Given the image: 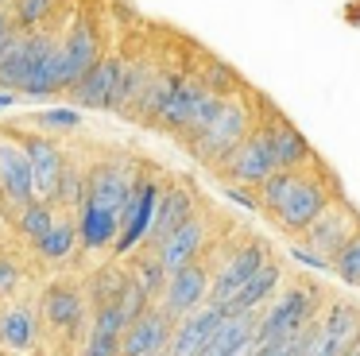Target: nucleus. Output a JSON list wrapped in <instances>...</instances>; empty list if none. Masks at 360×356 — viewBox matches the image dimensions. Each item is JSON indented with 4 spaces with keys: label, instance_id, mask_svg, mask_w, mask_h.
<instances>
[{
    "label": "nucleus",
    "instance_id": "nucleus-1",
    "mask_svg": "<svg viewBox=\"0 0 360 356\" xmlns=\"http://www.w3.org/2000/svg\"><path fill=\"white\" fill-rule=\"evenodd\" d=\"M140 163L132 155H112V159H97L86 167V186H82V201L74 209V224H78V248L89 255L112 252V240L120 229V205H124L132 178Z\"/></svg>",
    "mask_w": 360,
    "mask_h": 356
},
{
    "label": "nucleus",
    "instance_id": "nucleus-2",
    "mask_svg": "<svg viewBox=\"0 0 360 356\" xmlns=\"http://www.w3.org/2000/svg\"><path fill=\"white\" fill-rule=\"evenodd\" d=\"M259 101H264V97H259V93H248V85H244V89H236V93H229V97H221L217 108L210 113V120H205L202 128L186 139L190 155H194L202 167L217 170L221 159H225V155L233 151L244 136H252V132H256Z\"/></svg>",
    "mask_w": 360,
    "mask_h": 356
},
{
    "label": "nucleus",
    "instance_id": "nucleus-3",
    "mask_svg": "<svg viewBox=\"0 0 360 356\" xmlns=\"http://www.w3.org/2000/svg\"><path fill=\"white\" fill-rule=\"evenodd\" d=\"M326 291L318 283H290L267 302L264 310L256 314V348L259 345H287V341L302 337L318 314L326 310Z\"/></svg>",
    "mask_w": 360,
    "mask_h": 356
},
{
    "label": "nucleus",
    "instance_id": "nucleus-4",
    "mask_svg": "<svg viewBox=\"0 0 360 356\" xmlns=\"http://www.w3.org/2000/svg\"><path fill=\"white\" fill-rule=\"evenodd\" d=\"M337 193H341V190H337V178L326 170V163H321V159H314L310 167L302 170L298 186L290 190V198L283 201L267 221L275 224V232H283V236L295 240V236H302V232L310 229L314 217H318L321 209L337 198Z\"/></svg>",
    "mask_w": 360,
    "mask_h": 356
},
{
    "label": "nucleus",
    "instance_id": "nucleus-5",
    "mask_svg": "<svg viewBox=\"0 0 360 356\" xmlns=\"http://www.w3.org/2000/svg\"><path fill=\"white\" fill-rule=\"evenodd\" d=\"M356 229H360V209L352 205L345 193H337V198L314 217L310 229H306L302 236H295V244H298V252H302V260L318 263V267H329L333 255L349 244V236Z\"/></svg>",
    "mask_w": 360,
    "mask_h": 356
},
{
    "label": "nucleus",
    "instance_id": "nucleus-6",
    "mask_svg": "<svg viewBox=\"0 0 360 356\" xmlns=\"http://www.w3.org/2000/svg\"><path fill=\"white\" fill-rule=\"evenodd\" d=\"M159 193H163V178L155 170H143V167L136 170L132 190H128L124 205H120V229H117V240H112V260H128L132 252H140L148 244Z\"/></svg>",
    "mask_w": 360,
    "mask_h": 356
},
{
    "label": "nucleus",
    "instance_id": "nucleus-7",
    "mask_svg": "<svg viewBox=\"0 0 360 356\" xmlns=\"http://www.w3.org/2000/svg\"><path fill=\"white\" fill-rule=\"evenodd\" d=\"M267 260H271V248H267V240H259V236H244V240H236V244H229L225 255L213 263V275H210V306H221V310H225L229 302H233L236 294L244 291V283H248V279L256 275V271L264 267Z\"/></svg>",
    "mask_w": 360,
    "mask_h": 356
},
{
    "label": "nucleus",
    "instance_id": "nucleus-8",
    "mask_svg": "<svg viewBox=\"0 0 360 356\" xmlns=\"http://www.w3.org/2000/svg\"><path fill=\"white\" fill-rule=\"evenodd\" d=\"M360 341V306L345 298H329L318 322L306 333L302 356H349Z\"/></svg>",
    "mask_w": 360,
    "mask_h": 356
},
{
    "label": "nucleus",
    "instance_id": "nucleus-9",
    "mask_svg": "<svg viewBox=\"0 0 360 356\" xmlns=\"http://www.w3.org/2000/svg\"><path fill=\"white\" fill-rule=\"evenodd\" d=\"M213 244H217V217L205 205H198V213L186 217V221H182L171 236L159 240L151 252L159 255L163 271L171 275V271L186 267V263H194V260H205V255L213 252Z\"/></svg>",
    "mask_w": 360,
    "mask_h": 356
},
{
    "label": "nucleus",
    "instance_id": "nucleus-10",
    "mask_svg": "<svg viewBox=\"0 0 360 356\" xmlns=\"http://www.w3.org/2000/svg\"><path fill=\"white\" fill-rule=\"evenodd\" d=\"M105 54V39H101V23L94 15H74L63 27V39H58V85L63 93L70 85H78V77L94 66Z\"/></svg>",
    "mask_w": 360,
    "mask_h": 356
},
{
    "label": "nucleus",
    "instance_id": "nucleus-11",
    "mask_svg": "<svg viewBox=\"0 0 360 356\" xmlns=\"http://www.w3.org/2000/svg\"><path fill=\"white\" fill-rule=\"evenodd\" d=\"M16 136L24 144L27 170H32V198L55 205L58 182H63V170H66V147L55 136H43L35 128H16Z\"/></svg>",
    "mask_w": 360,
    "mask_h": 356
},
{
    "label": "nucleus",
    "instance_id": "nucleus-12",
    "mask_svg": "<svg viewBox=\"0 0 360 356\" xmlns=\"http://www.w3.org/2000/svg\"><path fill=\"white\" fill-rule=\"evenodd\" d=\"M256 128H259V136H264V144H267V155H271L275 170H298V167H310V163L318 159L314 147H310V139H306L279 108L267 105V101H259Z\"/></svg>",
    "mask_w": 360,
    "mask_h": 356
},
{
    "label": "nucleus",
    "instance_id": "nucleus-13",
    "mask_svg": "<svg viewBox=\"0 0 360 356\" xmlns=\"http://www.w3.org/2000/svg\"><path fill=\"white\" fill-rule=\"evenodd\" d=\"M86 294L78 279H51L39 294V322L58 337H74L86 325Z\"/></svg>",
    "mask_w": 360,
    "mask_h": 356
},
{
    "label": "nucleus",
    "instance_id": "nucleus-14",
    "mask_svg": "<svg viewBox=\"0 0 360 356\" xmlns=\"http://www.w3.org/2000/svg\"><path fill=\"white\" fill-rule=\"evenodd\" d=\"M210 260H213V252L205 255V260H194V263H186V267L167 275L163 298H159V310H163V314H171L174 322H179V317L194 314V310H202L205 302H210V275H213Z\"/></svg>",
    "mask_w": 360,
    "mask_h": 356
},
{
    "label": "nucleus",
    "instance_id": "nucleus-15",
    "mask_svg": "<svg viewBox=\"0 0 360 356\" xmlns=\"http://www.w3.org/2000/svg\"><path fill=\"white\" fill-rule=\"evenodd\" d=\"M32 198V170H27V155L20 144L16 128H0V209L16 213Z\"/></svg>",
    "mask_w": 360,
    "mask_h": 356
},
{
    "label": "nucleus",
    "instance_id": "nucleus-16",
    "mask_svg": "<svg viewBox=\"0 0 360 356\" xmlns=\"http://www.w3.org/2000/svg\"><path fill=\"white\" fill-rule=\"evenodd\" d=\"M271 170H275V163H271V155H267V144H264V136H259V128H256L252 136H244L240 144L221 159L217 174L225 178L229 186H236V190H256Z\"/></svg>",
    "mask_w": 360,
    "mask_h": 356
},
{
    "label": "nucleus",
    "instance_id": "nucleus-17",
    "mask_svg": "<svg viewBox=\"0 0 360 356\" xmlns=\"http://www.w3.org/2000/svg\"><path fill=\"white\" fill-rule=\"evenodd\" d=\"M120 58L124 54L105 51L86 74L78 77V85H70V105L74 108H97V113H109L112 97H117V82H120Z\"/></svg>",
    "mask_w": 360,
    "mask_h": 356
},
{
    "label": "nucleus",
    "instance_id": "nucleus-18",
    "mask_svg": "<svg viewBox=\"0 0 360 356\" xmlns=\"http://www.w3.org/2000/svg\"><path fill=\"white\" fill-rule=\"evenodd\" d=\"M58 39H63L58 23L35 31L32 66H27V77L20 85V97H51V93H63V85H58Z\"/></svg>",
    "mask_w": 360,
    "mask_h": 356
},
{
    "label": "nucleus",
    "instance_id": "nucleus-19",
    "mask_svg": "<svg viewBox=\"0 0 360 356\" xmlns=\"http://www.w3.org/2000/svg\"><path fill=\"white\" fill-rule=\"evenodd\" d=\"M171 325H174L171 314H163L159 306H148L140 317H132L124 325L117 356H163L167 341H171Z\"/></svg>",
    "mask_w": 360,
    "mask_h": 356
},
{
    "label": "nucleus",
    "instance_id": "nucleus-20",
    "mask_svg": "<svg viewBox=\"0 0 360 356\" xmlns=\"http://www.w3.org/2000/svg\"><path fill=\"white\" fill-rule=\"evenodd\" d=\"M198 205H202L198 186L182 182V178L179 182H163V193H159V201H155V217H151V232H148V244L143 248H155L163 236H171L186 217L198 213Z\"/></svg>",
    "mask_w": 360,
    "mask_h": 356
},
{
    "label": "nucleus",
    "instance_id": "nucleus-21",
    "mask_svg": "<svg viewBox=\"0 0 360 356\" xmlns=\"http://www.w3.org/2000/svg\"><path fill=\"white\" fill-rule=\"evenodd\" d=\"M221 317H225V310L210 306V302H205L202 310H194V314L179 317V322L171 325V341H167L163 356H202Z\"/></svg>",
    "mask_w": 360,
    "mask_h": 356
},
{
    "label": "nucleus",
    "instance_id": "nucleus-22",
    "mask_svg": "<svg viewBox=\"0 0 360 356\" xmlns=\"http://www.w3.org/2000/svg\"><path fill=\"white\" fill-rule=\"evenodd\" d=\"M283 279H287V271H283V263H279V260H275V255H271V260H267L264 267H259L256 275H252L248 283H244V291H240V294H236V298H233V302H229V306H225V314L256 317L259 310H264L267 302H271L275 294L283 291Z\"/></svg>",
    "mask_w": 360,
    "mask_h": 356
},
{
    "label": "nucleus",
    "instance_id": "nucleus-23",
    "mask_svg": "<svg viewBox=\"0 0 360 356\" xmlns=\"http://www.w3.org/2000/svg\"><path fill=\"white\" fill-rule=\"evenodd\" d=\"M39 341V317L32 302H8L0 306V348L8 352H32Z\"/></svg>",
    "mask_w": 360,
    "mask_h": 356
},
{
    "label": "nucleus",
    "instance_id": "nucleus-24",
    "mask_svg": "<svg viewBox=\"0 0 360 356\" xmlns=\"http://www.w3.org/2000/svg\"><path fill=\"white\" fill-rule=\"evenodd\" d=\"M256 352V317L225 314L202 356H252Z\"/></svg>",
    "mask_w": 360,
    "mask_h": 356
},
{
    "label": "nucleus",
    "instance_id": "nucleus-25",
    "mask_svg": "<svg viewBox=\"0 0 360 356\" xmlns=\"http://www.w3.org/2000/svg\"><path fill=\"white\" fill-rule=\"evenodd\" d=\"M35 260L47 263V267H66V263L78 255V224H74V213H63L58 209V221L51 224V232H43L32 244Z\"/></svg>",
    "mask_w": 360,
    "mask_h": 356
},
{
    "label": "nucleus",
    "instance_id": "nucleus-26",
    "mask_svg": "<svg viewBox=\"0 0 360 356\" xmlns=\"http://www.w3.org/2000/svg\"><path fill=\"white\" fill-rule=\"evenodd\" d=\"M32 51H35V31H16L8 39V46L0 51V89L20 93L27 66H32Z\"/></svg>",
    "mask_w": 360,
    "mask_h": 356
},
{
    "label": "nucleus",
    "instance_id": "nucleus-27",
    "mask_svg": "<svg viewBox=\"0 0 360 356\" xmlns=\"http://www.w3.org/2000/svg\"><path fill=\"white\" fill-rule=\"evenodd\" d=\"M120 263H124L128 279L136 283V291H140L151 306H159L163 286H167V271H163V263H159V255L151 252V248H140V252H132L128 260H120Z\"/></svg>",
    "mask_w": 360,
    "mask_h": 356
},
{
    "label": "nucleus",
    "instance_id": "nucleus-28",
    "mask_svg": "<svg viewBox=\"0 0 360 356\" xmlns=\"http://www.w3.org/2000/svg\"><path fill=\"white\" fill-rule=\"evenodd\" d=\"M4 12H8L16 31H43V27H55L63 0H8Z\"/></svg>",
    "mask_w": 360,
    "mask_h": 356
},
{
    "label": "nucleus",
    "instance_id": "nucleus-29",
    "mask_svg": "<svg viewBox=\"0 0 360 356\" xmlns=\"http://www.w3.org/2000/svg\"><path fill=\"white\" fill-rule=\"evenodd\" d=\"M302 170H306V167H298V170H271V174H267L264 182L256 186V198H252V201H256V209H259V213H264V217H271L275 209H279L283 201L290 198V190L298 186Z\"/></svg>",
    "mask_w": 360,
    "mask_h": 356
},
{
    "label": "nucleus",
    "instance_id": "nucleus-30",
    "mask_svg": "<svg viewBox=\"0 0 360 356\" xmlns=\"http://www.w3.org/2000/svg\"><path fill=\"white\" fill-rule=\"evenodd\" d=\"M202 62L205 66H190V74H194L198 82H202V89H210L213 97H229V93L244 89V82L236 77V70L229 66V62L213 58V54H202Z\"/></svg>",
    "mask_w": 360,
    "mask_h": 356
},
{
    "label": "nucleus",
    "instance_id": "nucleus-31",
    "mask_svg": "<svg viewBox=\"0 0 360 356\" xmlns=\"http://www.w3.org/2000/svg\"><path fill=\"white\" fill-rule=\"evenodd\" d=\"M55 221H58V209L51 205V201H27L24 209H16V232L27 244H35L43 232H51Z\"/></svg>",
    "mask_w": 360,
    "mask_h": 356
},
{
    "label": "nucleus",
    "instance_id": "nucleus-32",
    "mask_svg": "<svg viewBox=\"0 0 360 356\" xmlns=\"http://www.w3.org/2000/svg\"><path fill=\"white\" fill-rule=\"evenodd\" d=\"M78 128H82V108L74 105L35 113V132H43V136H74Z\"/></svg>",
    "mask_w": 360,
    "mask_h": 356
},
{
    "label": "nucleus",
    "instance_id": "nucleus-33",
    "mask_svg": "<svg viewBox=\"0 0 360 356\" xmlns=\"http://www.w3.org/2000/svg\"><path fill=\"white\" fill-rule=\"evenodd\" d=\"M329 271H333L341 283L349 286H360V229L349 236V244L341 248V252L333 255V263H329Z\"/></svg>",
    "mask_w": 360,
    "mask_h": 356
},
{
    "label": "nucleus",
    "instance_id": "nucleus-34",
    "mask_svg": "<svg viewBox=\"0 0 360 356\" xmlns=\"http://www.w3.org/2000/svg\"><path fill=\"white\" fill-rule=\"evenodd\" d=\"M24 286V267H20L16 255L0 252V298H16V291Z\"/></svg>",
    "mask_w": 360,
    "mask_h": 356
},
{
    "label": "nucleus",
    "instance_id": "nucleus-35",
    "mask_svg": "<svg viewBox=\"0 0 360 356\" xmlns=\"http://www.w3.org/2000/svg\"><path fill=\"white\" fill-rule=\"evenodd\" d=\"M16 35V27H12V20H8V12H4V8H0V51H4V46H8V39Z\"/></svg>",
    "mask_w": 360,
    "mask_h": 356
},
{
    "label": "nucleus",
    "instance_id": "nucleus-36",
    "mask_svg": "<svg viewBox=\"0 0 360 356\" xmlns=\"http://www.w3.org/2000/svg\"><path fill=\"white\" fill-rule=\"evenodd\" d=\"M16 101H20L16 93H8V89H0V113H8V108L16 105Z\"/></svg>",
    "mask_w": 360,
    "mask_h": 356
},
{
    "label": "nucleus",
    "instance_id": "nucleus-37",
    "mask_svg": "<svg viewBox=\"0 0 360 356\" xmlns=\"http://www.w3.org/2000/svg\"><path fill=\"white\" fill-rule=\"evenodd\" d=\"M349 356H360V341H356V345H352V352Z\"/></svg>",
    "mask_w": 360,
    "mask_h": 356
}]
</instances>
